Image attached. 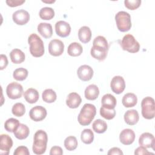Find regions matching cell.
<instances>
[{
  "label": "cell",
  "instance_id": "74e56055",
  "mask_svg": "<svg viewBox=\"0 0 155 155\" xmlns=\"http://www.w3.org/2000/svg\"><path fill=\"white\" fill-rule=\"evenodd\" d=\"M93 45H97V46H101L102 47H104L107 49H108V44L105 39L102 36H98L96 37L93 41Z\"/></svg>",
  "mask_w": 155,
  "mask_h": 155
},
{
  "label": "cell",
  "instance_id": "f1b7e54d",
  "mask_svg": "<svg viewBox=\"0 0 155 155\" xmlns=\"http://www.w3.org/2000/svg\"><path fill=\"white\" fill-rule=\"evenodd\" d=\"M93 130L99 134L104 133L107 129V124L105 121L102 119H96L92 125Z\"/></svg>",
  "mask_w": 155,
  "mask_h": 155
},
{
  "label": "cell",
  "instance_id": "ffe728a7",
  "mask_svg": "<svg viewBox=\"0 0 155 155\" xmlns=\"http://www.w3.org/2000/svg\"><path fill=\"white\" fill-rule=\"evenodd\" d=\"M38 31L44 38H50L53 35L52 26L49 23L41 22L38 25Z\"/></svg>",
  "mask_w": 155,
  "mask_h": 155
},
{
  "label": "cell",
  "instance_id": "4fadbf2b",
  "mask_svg": "<svg viewBox=\"0 0 155 155\" xmlns=\"http://www.w3.org/2000/svg\"><path fill=\"white\" fill-rule=\"evenodd\" d=\"M77 74L78 78L82 81H88L93 76V70L90 66L82 65L78 68Z\"/></svg>",
  "mask_w": 155,
  "mask_h": 155
},
{
  "label": "cell",
  "instance_id": "d4e9b609",
  "mask_svg": "<svg viewBox=\"0 0 155 155\" xmlns=\"http://www.w3.org/2000/svg\"><path fill=\"white\" fill-rule=\"evenodd\" d=\"M10 58L14 64H21L24 61L25 56L23 51L18 48H15L10 53Z\"/></svg>",
  "mask_w": 155,
  "mask_h": 155
},
{
  "label": "cell",
  "instance_id": "f546056e",
  "mask_svg": "<svg viewBox=\"0 0 155 155\" xmlns=\"http://www.w3.org/2000/svg\"><path fill=\"white\" fill-rule=\"evenodd\" d=\"M42 100L47 103H53L57 98L56 92L52 89H46L42 94Z\"/></svg>",
  "mask_w": 155,
  "mask_h": 155
},
{
  "label": "cell",
  "instance_id": "836d02e7",
  "mask_svg": "<svg viewBox=\"0 0 155 155\" xmlns=\"http://www.w3.org/2000/svg\"><path fill=\"white\" fill-rule=\"evenodd\" d=\"M64 146L68 151L74 150L78 147V140L76 137L73 136L67 137L64 140Z\"/></svg>",
  "mask_w": 155,
  "mask_h": 155
},
{
  "label": "cell",
  "instance_id": "2e32d148",
  "mask_svg": "<svg viewBox=\"0 0 155 155\" xmlns=\"http://www.w3.org/2000/svg\"><path fill=\"white\" fill-rule=\"evenodd\" d=\"M135 139V133L129 128L123 130L119 135L120 142L125 145H128L133 143Z\"/></svg>",
  "mask_w": 155,
  "mask_h": 155
},
{
  "label": "cell",
  "instance_id": "7c38bea8",
  "mask_svg": "<svg viewBox=\"0 0 155 155\" xmlns=\"http://www.w3.org/2000/svg\"><path fill=\"white\" fill-rule=\"evenodd\" d=\"M111 89L116 94L122 93L125 88L124 79L120 76H116L113 78L110 83Z\"/></svg>",
  "mask_w": 155,
  "mask_h": 155
},
{
  "label": "cell",
  "instance_id": "5b68a950",
  "mask_svg": "<svg viewBox=\"0 0 155 155\" xmlns=\"http://www.w3.org/2000/svg\"><path fill=\"white\" fill-rule=\"evenodd\" d=\"M142 115L147 119H152L155 116L154 100L151 97H145L141 102Z\"/></svg>",
  "mask_w": 155,
  "mask_h": 155
},
{
  "label": "cell",
  "instance_id": "1f68e13d",
  "mask_svg": "<svg viewBox=\"0 0 155 155\" xmlns=\"http://www.w3.org/2000/svg\"><path fill=\"white\" fill-rule=\"evenodd\" d=\"M39 16L44 20H50L54 16V11L51 7H43L39 11Z\"/></svg>",
  "mask_w": 155,
  "mask_h": 155
},
{
  "label": "cell",
  "instance_id": "e575fe53",
  "mask_svg": "<svg viewBox=\"0 0 155 155\" xmlns=\"http://www.w3.org/2000/svg\"><path fill=\"white\" fill-rule=\"evenodd\" d=\"M28 76V70L24 68H19L13 71V76L15 79L19 81L25 80Z\"/></svg>",
  "mask_w": 155,
  "mask_h": 155
},
{
  "label": "cell",
  "instance_id": "f35d334b",
  "mask_svg": "<svg viewBox=\"0 0 155 155\" xmlns=\"http://www.w3.org/2000/svg\"><path fill=\"white\" fill-rule=\"evenodd\" d=\"M125 6L131 10H136L139 8L141 4V1L140 0H125L124 1Z\"/></svg>",
  "mask_w": 155,
  "mask_h": 155
},
{
  "label": "cell",
  "instance_id": "30bf717a",
  "mask_svg": "<svg viewBox=\"0 0 155 155\" xmlns=\"http://www.w3.org/2000/svg\"><path fill=\"white\" fill-rule=\"evenodd\" d=\"M13 146V140L8 134H2L0 137V154L7 155Z\"/></svg>",
  "mask_w": 155,
  "mask_h": 155
},
{
  "label": "cell",
  "instance_id": "44dd1931",
  "mask_svg": "<svg viewBox=\"0 0 155 155\" xmlns=\"http://www.w3.org/2000/svg\"><path fill=\"white\" fill-rule=\"evenodd\" d=\"M99 94V90L97 86L94 84L89 85L85 90V97L88 100H95L97 98Z\"/></svg>",
  "mask_w": 155,
  "mask_h": 155
},
{
  "label": "cell",
  "instance_id": "60d3db41",
  "mask_svg": "<svg viewBox=\"0 0 155 155\" xmlns=\"http://www.w3.org/2000/svg\"><path fill=\"white\" fill-rule=\"evenodd\" d=\"M25 2V0H7L6 1L7 4L8 6L12 7L21 5Z\"/></svg>",
  "mask_w": 155,
  "mask_h": 155
},
{
  "label": "cell",
  "instance_id": "8fae6325",
  "mask_svg": "<svg viewBox=\"0 0 155 155\" xmlns=\"http://www.w3.org/2000/svg\"><path fill=\"white\" fill-rule=\"evenodd\" d=\"M13 21L18 25H23L26 24L30 20V15L28 12L24 9L16 11L13 13Z\"/></svg>",
  "mask_w": 155,
  "mask_h": 155
},
{
  "label": "cell",
  "instance_id": "ba28073f",
  "mask_svg": "<svg viewBox=\"0 0 155 155\" xmlns=\"http://www.w3.org/2000/svg\"><path fill=\"white\" fill-rule=\"evenodd\" d=\"M64 50V44L61 40L53 39L48 44L49 53L53 56H61Z\"/></svg>",
  "mask_w": 155,
  "mask_h": 155
},
{
  "label": "cell",
  "instance_id": "ac0fdd59",
  "mask_svg": "<svg viewBox=\"0 0 155 155\" xmlns=\"http://www.w3.org/2000/svg\"><path fill=\"white\" fill-rule=\"evenodd\" d=\"M82 99L79 94L75 92L70 93L66 99V104L70 108H76L81 104Z\"/></svg>",
  "mask_w": 155,
  "mask_h": 155
},
{
  "label": "cell",
  "instance_id": "d6986e66",
  "mask_svg": "<svg viewBox=\"0 0 155 155\" xmlns=\"http://www.w3.org/2000/svg\"><path fill=\"white\" fill-rule=\"evenodd\" d=\"M139 119L138 112L136 110H129L124 114V120L129 125H134Z\"/></svg>",
  "mask_w": 155,
  "mask_h": 155
},
{
  "label": "cell",
  "instance_id": "cb8c5ba5",
  "mask_svg": "<svg viewBox=\"0 0 155 155\" xmlns=\"http://www.w3.org/2000/svg\"><path fill=\"white\" fill-rule=\"evenodd\" d=\"M122 102L123 105L127 108L133 107L137 102V97L134 93H128L123 96Z\"/></svg>",
  "mask_w": 155,
  "mask_h": 155
},
{
  "label": "cell",
  "instance_id": "7bdbcfd3",
  "mask_svg": "<svg viewBox=\"0 0 155 155\" xmlns=\"http://www.w3.org/2000/svg\"><path fill=\"white\" fill-rule=\"evenodd\" d=\"M0 69L2 70L5 68L8 65V59L5 54H1V62H0Z\"/></svg>",
  "mask_w": 155,
  "mask_h": 155
},
{
  "label": "cell",
  "instance_id": "e0dca14e",
  "mask_svg": "<svg viewBox=\"0 0 155 155\" xmlns=\"http://www.w3.org/2000/svg\"><path fill=\"white\" fill-rule=\"evenodd\" d=\"M108 49H107L104 47L97 46V45H93L91 48L90 53L93 58L99 61H104L107 56Z\"/></svg>",
  "mask_w": 155,
  "mask_h": 155
},
{
  "label": "cell",
  "instance_id": "d6a6232c",
  "mask_svg": "<svg viewBox=\"0 0 155 155\" xmlns=\"http://www.w3.org/2000/svg\"><path fill=\"white\" fill-rule=\"evenodd\" d=\"M19 124L20 123L18 119L15 118H10L5 122L4 128L6 131L10 133H13L17 129Z\"/></svg>",
  "mask_w": 155,
  "mask_h": 155
},
{
  "label": "cell",
  "instance_id": "bcb514c9",
  "mask_svg": "<svg viewBox=\"0 0 155 155\" xmlns=\"http://www.w3.org/2000/svg\"><path fill=\"white\" fill-rule=\"evenodd\" d=\"M43 2H45V3H53L55 1H42Z\"/></svg>",
  "mask_w": 155,
  "mask_h": 155
},
{
  "label": "cell",
  "instance_id": "9c48e42d",
  "mask_svg": "<svg viewBox=\"0 0 155 155\" xmlns=\"http://www.w3.org/2000/svg\"><path fill=\"white\" fill-rule=\"evenodd\" d=\"M47 110L42 106H35L33 107L29 112V116L31 120L39 122L44 120L47 116Z\"/></svg>",
  "mask_w": 155,
  "mask_h": 155
},
{
  "label": "cell",
  "instance_id": "484cf974",
  "mask_svg": "<svg viewBox=\"0 0 155 155\" xmlns=\"http://www.w3.org/2000/svg\"><path fill=\"white\" fill-rule=\"evenodd\" d=\"M15 136L19 139L22 140L26 139L30 133V130L28 127L23 124H20L17 129L13 132Z\"/></svg>",
  "mask_w": 155,
  "mask_h": 155
},
{
  "label": "cell",
  "instance_id": "6da1fadb",
  "mask_svg": "<svg viewBox=\"0 0 155 155\" xmlns=\"http://www.w3.org/2000/svg\"><path fill=\"white\" fill-rule=\"evenodd\" d=\"M48 142L47 134L42 130H38L34 135V141L32 150L36 154H44L47 148V144Z\"/></svg>",
  "mask_w": 155,
  "mask_h": 155
},
{
  "label": "cell",
  "instance_id": "9a60e30c",
  "mask_svg": "<svg viewBox=\"0 0 155 155\" xmlns=\"http://www.w3.org/2000/svg\"><path fill=\"white\" fill-rule=\"evenodd\" d=\"M155 139L154 136L150 133H142L139 138V143L146 148H151L154 150Z\"/></svg>",
  "mask_w": 155,
  "mask_h": 155
},
{
  "label": "cell",
  "instance_id": "83f0119b",
  "mask_svg": "<svg viewBox=\"0 0 155 155\" xmlns=\"http://www.w3.org/2000/svg\"><path fill=\"white\" fill-rule=\"evenodd\" d=\"M83 51V48L82 45L78 42H72L71 43L67 48L68 54L73 57L80 56Z\"/></svg>",
  "mask_w": 155,
  "mask_h": 155
},
{
  "label": "cell",
  "instance_id": "8d00e7d4",
  "mask_svg": "<svg viewBox=\"0 0 155 155\" xmlns=\"http://www.w3.org/2000/svg\"><path fill=\"white\" fill-rule=\"evenodd\" d=\"M12 112L13 115L17 117L22 116L25 113V107L24 105L22 103L18 102L16 103L12 107Z\"/></svg>",
  "mask_w": 155,
  "mask_h": 155
},
{
  "label": "cell",
  "instance_id": "3957f363",
  "mask_svg": "<svg viewBox=\"0 0 155 155\" xmlns=\"http://www.w3.org/2000/svg\"><path fill=\"white\" fill-rule=\"evenodd\" d=\"M28 42L30 45V52L33 56L39 58L44 54V42L36 34H31L28 36Z\"/></svg>",
  "mask_w": 155,
  "mask_h": 155
},
{
  "label": "cell",
  "instance_id": "d590c367",
  "mask_svg": "<svg viewBox=\"0 0 155 155\" xmlns=\"http://www.w3.org/2000/svg\"><path fill=\"white\" fill-rule=\"evenodd\" d=\"M100 114L102 117L105 118V119L111 120L115 117L116 110H114V108L109 109L102 106L100 108Z\"/></svg>",
  "mask_w": 155,
  "mask_h": 155
},
{
  "label": "cell",
  "instance_id": "8992f818",
  "mask_svg": "<svg viewBox=\"0 0 155 155\" xmlns=\"http://www.w3.org/2000/svg\"><path fill=\"white\" fill-rule=\"evenodd\" d=\"M120 45L124 50L132 53L138 52L140 48L139 43L136 40L134 37L130 34H127L123 37Z\"/></svg>",
  "mask_w": 155,
  "mask_h": 155
},
{
  "label": "cell",
  "instance_id": "5bb4252c",
  "mask_svg": "<svg viewBox=\"0 0 155 155\" xmlns=\"http://www.w3.org/2000/svg\"><path fill=\"white\" fill-rule=\"evenodd\" d=\"M55 31L56 34L62 38L68 36L71 32L70 24L64 21H59L55 24Z\"/></svg>",
  "mask_w": 155,
  "mask_h": 155
},
{
  "label": "cell",
  "instance_id": "ab89813d",
  "mask_svg": "<svg viewBox=\"0 0 155 155\" xmlns=\"http://www.w3.org/2000/svg\"><path fill=\"white\" fill-rule=\"evenodd\" d=\"M14 155H29L30 152L27 147L25 146L18 147L13 153Z\"/></svg>",
  "mask_w": 155,
  "mask_h": 155
},
{
  "label": "cell",
  "instance_id": "f6af8a7d",
  "mask_svg": "<svg viewBox=\"0 0 155 155\" xmlns=\"http://www.w3.org/2000/svg\"><path fill=\"white\" fill-rule=\"evenodd\" d=\"M107 154L108 155H113V154L122 155L123 152L122 151V150L120 148H119L117 147H113L108 151V152L107 153Z\"/></svg>",
  "mask_w": 155,
  "mask_h": 155
},
{
  "label": "cell",
  "instance_id": "7a4b0ae2",
  "mask_svg": "<svg viewBox=\"0 0 155 155\" xmlns=\"http://www.w3.org/2000/svg\"><path fill=\"white\" fill-rule=\"evenodd\" d=\"M96 114V108L91 104H85L82 107L78 116L79 123L82 126L88 125L95 117Z\"/></svg>",
  "mask_w": 155,
  "mask_h": 155
},
{
  "label": "cell",
  "instance_id": "4316f807",
  "mask_svg": "<svg viewBox=\"0 0 155 155\" xmlns=\"http://www.w3.org/2000/svg\"><path fill=\"white\" fill-rule=\"evenodd\" d=\"M101 102L104 107L109 109H113L115 108L117 101L114 96L111 94H106L102 97Z\"/></svg>",
  "mask_w": 155,
  "mask_h": 155
},
{
  "label": "cell",
  "instance_id": "b9f144b4",
  "mask_svg": "<svg viewBox=\"0 0 155 155\" xmlns=\"http://www.w3.org/2000/svg\"><path fill=\"white\" fill-rule=\"evenodd\" d=\"M63 154V150L61 147L58 146H54L51 147L50 152V155H62Z\"/></svg>",
  "mask_w": 155,
  "mask_h": 155
},
{
  "label": "cell",
  "instance_id": "4dcf8cb0",
  "mask_svg": "<svg viewBox=\"0 0 155 155\" xmlns=\"http://www.w3.org/2000/svg\"><path fill=\"white\" fill-rule=\"evenodd\" d=\"M81 139L84 143L90 144L94 140V133L91 129H84L81 133Z\"/></svg>",
  "mask_w": 155,
  "mask_h": 155
},
{
  "label": "cell",
  "instance_id": "ee69618b",
  "mask_svg": "<svg viewBox=\"0 0 155 155\" xmlns=\"http://www.w3.org/2000/svg\"><path fill=\"white\" fill-rule=\"evenodd\" d=\"M153 154V153L148 152V150L146 149V148L142 146H140L138 148H137L134 151V154L141 155V154Z\"/></svg>",
  "mask_w": 155,
  "mask_h": 155
},
{
  "label": "cell",
  "instance_id": "277c9868",
  "mask_svg": "<svg viewBox=\"0 0 155 155\" xmlns=\"http://www.w3.org/2000/svg\"><path fill=\"white\" fill-rule=\"evenodd\" d=\"M115 21L118 30L122 32L130 30L131 27L130 15L124 11H120L115 15Z\"/></svg>",
  "mask_w": 155,
  "mask_h": 155
},
{
  "label": "cell",
  "instance_id": "52a82bcc",
  "mask_svg": "<svg viewBox=\"0 0 155 155\" xmlns=\"http://www.w3.org/2000/svg\"><path fill=\"white\" fill-rule=\"evenodd\" d=\"M23 92L22 86L15 82L10 83L6 88L7 95L12 99H16L21 97Z\"/></svg>",
  "mask_w": 155,
  "mask_h": 155
},
{
  "label": "cell",
  "instance_id": "603a6c76",
  "mask_svg": "<svg viewBox=\"0 0 155 155\" xmlns=\"http://www.w3.org/2000/svg\"><path fill=\"white\" fill-rule=\"evenodd\" d=\"M24 97L28 103L34 104L36 103L39 99V94L36 89L30 88L24 92Z\"/></svg>",
  "mask_w": 155,
  "mask_h": 155
},
{
  "label": "cell",
  "instance_id": "7402d4cb",
  "mask_svg": "<svg viewBox=\"0 0 155 155\" xmlns=\"http://www.w3.org/2000/svg\"><path fill=\"white\" fill-rule=\"evenodd\" d=\"M79 39L82 43L88 42L91 38V31L87 26H83L81 27L78 31Z\"/></svg>",
  "mask_w": 155,
  "mask_h": 155
}]
</instances>
